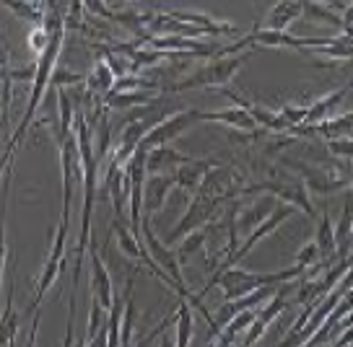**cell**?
<instances>
[{"mask_svg": "<svg viewBox=\"0 0 353 347\" xmlns=\"http://www.w3.org/2000/svg\"><path fill=\"white\" fill-rule=\"evenodd\" d=\"M44 29L50 32V44H47V50L39 54L37 67H34V88H32V96H29V107H26V112H23L21 125H19V130H16V135H13L11 145H8L11 151L21 143L23 132L29 130L32 117L37 114V109H39V104H42L44 94H47V86H50V81H52L55 63H57V57H60V50H63V39H65V19H63V16H52V21L44 23Z\"/></svg>", "mask_w": 353, "mask_h": 347, "instance_id": "obj_2", "label": "cell"}, {"mask_svg": "<svg viewBox=\"0 0 353 347\" xmlns=\"http://www.w3.org/2000/svg\"><path fill=\"white\" fill-rule=\"evenodd\" d=\"M11 347H13V345H11Z\"/></svg>", "mask_w": 353, "mask_h": 347, "instance_id": "obj_41", "label": "cell"}, {"mask_svg": "<svg viewBox=\"0 0 353 347\" xmlns=\"http://www.w3.org/2000/svg\"><path fill=\"white\" fill-rule=\"evenodd\" d=\"M304 16L309 21H317V23H330L335 29H343L345 34V23H343V16L330 8V3H304Z\"/></svg>", "mask_w": 353, "mask_h": 347, "instance_id": "obj_27", "label": "cell"}, {"mask_svg": "<svg viewBox=\"0 0 353 347\" xmlns=\"http://www.w3.org/2000/svg\"><path fill=\"white\" fill-rule=\"evenodd\" d=\"M221 202H226V197H203V195H192L190 197V205H188V213L182 215L179 220V226L169 233V244H176V241H182L185 236H190L192 231H198L208 223L210 218L216 215V210H219Z\"/></svg>", "mask_w": 353, "mask_h": 347, "instance_id": "obj_9", "label": "cell"}, {"mask_svg": "<svg viewBox=\"0 0 353 347\" xmlns=\"http://www.w3.org/2000/svg\"><path fill=\"white\" fill-rule=\"evenodd\" d=\"M317 249H320V257H327V254H335L338 246H335V226L330 223V213H327V205L322 207L320 215V226H317Z\"/></svg>", "mask_w": 353, "mask_h": 347, "instance_id": "obj_26", "label": "cell"}, {"mask_svg": "<svg viewBox=\"0 0 353 347\" xmlns=\"http://www.w3.org/2000/svg\"><path fill=\"white\" fill-rule=\"evenodd\" d=\"M192 161L190 156L179 153L172 145H161V148H154V151L145 153V174H174L176 166Z\"/></svg>", "mask_w": 353, "mask_h": 347, "instance_id": "obj_17", "label": "cell"}, {"mask_svg": "<svg viewBox=\"0 0 353 347\" xmlns=\"http://www.w3.org/2000/svg\"><path fill=\"white\" fill-rule=\"evenodd\" d=\"M11 148H6V153H3V158H0V176H3V171H6V163H8V158H11Z\"/></svg>", "mask_w": 353, "mask_h": 347, "instance_id": "obj_39", "label": "cell"}, {"mask_svg": "<svg viewBox=\"0 0 353 347\" xmlns=\"http://www.w3.org/2000/svg\"><path fill=\"white\" fill-rule=\"evenodd\" d=\"M317 135H325L327 140L332 138H351L353 135V109L345 112V114H338V117H330V120L320 122L317 127H312Z\"/></svg>", "mask_w": 353, "mask_h": 347, "instance_id": "obj_25", "label": "cell"}, {"mask_svg": "<svg viewBox=\"0 0 353 347\" xmlns=\"http://www.w3.org/2000/svg\"><path fill=\"white\" fill-rule=\"evenodd\" d=\"M6 11H11L16 13L19 19H23V21H34V23H39L44 19L42 11L47 8L44 3H0Z\"/></svg>", "mask_w": 353, "mask_h": 347, "instance_id": "obj_30", "label": "cell"}, {"mask_svg": "<svg viewBox=\"0 0 353 347\" xmlns=\"http://www.w3.org/2000/svg\"><path fill=\"white\" fill-rule=\"evenodd\" d=\"M192 311H190V306L185 301H179L176 306V322H174V347H190L192 342Z\"/></svg>", "mask_w": 353, "mask_h": 347, "instance_id": "obj_28", "label": "cell"}, {"mask_svg": "<svg viewBox=\"0 0 353 347\" xmlns=\"http://www.w3.org/2000/svg\"><path fill=\"white\" fill-rule=\"evenodd\" d=\"M159 347H174V339H172L169 335H164L161 337V342H159Z\"/></svg>", "mask_w": 353, "mask_h": 347, "instance_id": "obj_40", "label": "cell"}, {"mask_svg": "<svg viewBox=\"0 0 353 347\" xmlns=\"http://www.w3.org/2000/svg\"><path fill=\"white\" fill-rule=\"evenodd\" d=\"M114 81H117V78H114V73L110 70V65L99 57V60L94 63V67L86 73L88 94H104V96H107L112 88H114Z\"/></svg>", "mask_w": 353, "mask_h": 347, "instance_id": "obj_24", "label": "cell"}, {"mask_svg": "<svg viewBox=\"0 0 353 347\" xmlns=\"http://www.w3.org/2000/svg\"><path fill=\"white\" fill-rule=\"evenodd\" d=\"M244 60H247V52L232 54V57H213L210 63L198 67L195 73L185 76L182 81L169 83L164 91H169V94H182V91H195V88H223L226 83H232V78L239 73Z\"/></svg>", "mask_w": 353, "mask_h": 347, "instance_id": "obj_4", "label": "cell"}, {"mask_svg": "<svg viewBox=\"0 0 353 347\" xmlns=\"http://www.w3.org/2000/svg\"><path fill=\"white\" fill-rule=\"evenodd\" d=\"M169 19H174V21H182V23H190V26H195V29H203V32L208 34V36H234V34H239V29L229 21H219V19H213L208 13H200V11H169L166 13Z\"/></svg>", "mask_w": 353, "mask_h": 347, "instance_id": "obj_14", "label": "cell"}, {"mask_svg": "<svg viewBox=\"0 0 353 347\" xmlns=\"http://www.w3.org/2000/svg\"><path fill=\"white\" fill-rule=\"evenodd\" d=\"M81 81H86V76H81V73H68V70H57L52 73V88H63V86H76Z\"/></svg>", "mask_w": 353, "mask_h": 347, "instance_id": "obj_35", "label": "cell"}, {"mask_svg": "<svg viewBox=\"0 0 353 347\" xmlns=\"http://www.w3.org/2000/svg\"><path fill=\"white\" fill-rule=\"evenodd\" d=\"M247 195H268L273 197L276 202H283V205H291L296 210H304L307 215H317V210L312 205V197H309L307 187L301 179H294V182H281V179H268V182H257V185L250 187H234L232 189V200L234 197H247Z\"/></svg>", "mask_w": 353, "mask_h": 347, "instance_id": "obj_5", "label": "cell"}, {"mask_svg": "<svg viewBox=\"0 0 353 347\" xmlns=\"http://www.w3.org/2000/svg\"><path fill=\"white\" fill-rule=\"evenodd\" d=\"M172 187H176L174 174H151L143 182V213L154 215L164 207L166 197L172 192Z\"/></svg>", "mask_w": 353, "mask_h": 347, "instance_id": "obj_15", "label": "cell"}, {"mask_svg": "<svg viewBox=\"0 0 353 347\" xmlns=\"http://www.w3.org/2000/svg\"><path fill=\"white\" fill-rule=\"evenodd\" d=\"M304 16V3H276L270 6V11L265 16V23L260 29H270V32H286L294 21Z\"/></svg>", "mask_w": 353, "mask_h": 347, "instance_id": "obj_20", "label": "cell"}, {"mask_svg": "<svg viewBox=\"0 0 353 347\" xmlns=\"http://www.w3.org/2000/svg\"><path fill=\"white\" fill-rule=\"evenodd\" d=\"M205 236H208V233H205V228H198V231H192L190 236H185V239H182V244H179V249H176V251H179V257L185 260V257H190L192 251H198L200 246L205 244Z\"/></svg>", "mask_w": 353, "mask_h": 347, "instance_id": "obj_32", "label": "cell"}, {"mask_svg": "<svg viewBox=\"0 0 353 347\" xmlns=\"http://www.w3.org/2000/svg\"><path fill=\"white\" fill-rule=\"evenodd\" d=\"M278 202L270 197V200H263V202H257V205L247 207L244 213H239V218L234 220V231L236 233H252L254 228L263 223L265 218L273 213V207H276Z\"/></svg>", "mask_w": 353, "mask_h": 347, "instance_id": "obj_23", "label": "cell"}, {"mask_svg": "<svg viewBox=\"0 0 353 347\" xmlns=\"http://www.w3.org/2000/svg\"><path fill=\"white\" fill-rule=\"evenodd\" d=\"M327 151H330L335 158L353 161V138H332V140H327Z\"/></svg>", "mask_w": 353, "mask_h": 347, "instance_id": "obj_33", "label": "cell"}, {"mask_svg": "<svg viewBox=\"0 0 353 347\" xmlns=\"http://www.w3.org/2000/svg\"><path fill=\"white\" fill-rule=\"evenodd\" d=\"M91 249V298L101 306V311H107L110 314L112 308H114V301H117V295H114V282H112L110 272L104 267V262H101V254L97 251L94 244H88Z\"/></svg>", "mask_w": 353, "mask_h": 347, "instance_id": "obj_11", "label": "cell"}, {"mask_svg": "<svg viewBox=\"0 0 353 347\" xmlns=\"http://www.w3.org/2000/svg\"><path fill=\"white\" fill-rule=\"evenodd\" d=\"M288 169L299 174L304 182L309 195L330 197L335 192H348L353 189V174L351 169H325V166H307V163L286 161Z\"/></svg>", "mask_w": 353, "mask_h": 347, "instance_id": "obj_6", "label": "cell"}, {"mask_svg": "<svg viewBox=\"0 0 353 347\" xmlns=\"http://www.w3.org/2000/svg\"><path fill=\"white\" fill-rule=\"evenodd\" d=\"M68 226H70V220H60V226H57L55 246H52L50 257H47V262H44L42 272H39V277H37V293H34L32 308H39L42 298L47 295V291L52 288L57 272H60V267H63V257H65V241H68Z\"/></svg>", "mask_w": 353, "mask_h": 347, "instance_id": "obj_10", "label": "cell"}, {"mask_svg": "<svg viewBox=\"0 0 353 347\" xmlns=\"http://www.w3.org/2000/svg\"><path fill=\"white\" fill-rule=\"evenodd\" d=\"M76 145L78 158H81V171H83V215H81V236H78L76 246V270H73V285L78 282L81 267H83V257L91 244V213H94V192H97V153H94V143H91V125L86 122V114L76 117Z\"/></svg>", "mask_w": 353, "mask_h": 347, "instance_id": "obj_1", "label": "cell"}, {"mask_svg": "<svg viewBox=\"0 0 353 347\" xmlns=\"http://www.w3.org/2000/svg\"><path fill=\"white\" fill-rule=\"evenodd\" d=\"M29 44H32L34 52L42 54L44 50H47V44H50V32L44 29V26H37L32 34H29Z\"/></svg>", "mask_w": 353, "mask_h": 347, "instance_id": "obj_36", "label": "cell"}, {"mask_svg": "<svg viewBox=\"0 0 353 347\" xmlns=\"http://www.w3.org/2000/svg\"><path fill=\"white\" fill-rule=\"evenodd\" d=\"M200 122V112L198 109H185V112H172L166 120H161L156 125L154 130L148 132L143 138V143L138 145V151H154V148H161V145H169L172 140H176L179 135H185V132Z\"/></svg>", "mask_w": 353, "mask_h": 347, "instance_id": "obj_7", "label": "cell"}, {"mask_svg": "<svg viewBox=\"0 0 353 347\" xmlns=\"http://www.w3.org/2000/svg\"><path fill=\"white\" fill-rule=\"evenodd\" d=\"M343 23H345V34H353V3L343 6Z\"/></svg>", "mask_w": 353, "mask_h": 347, "instance_id": "obj_38", "label": "cell"}, {"mask_svg": "<svg viewBox=\"0 0 353 347\" xmlns=\"http://www.w3.org/2000/svg\"><path fill=\"white\" fill-rule=\"evenodd\" d=\"M200 122H219V125H226V127L247 132V135H254L260 130V125L252 120V114L242 104H236L232 109H221V112H200Z\"/></svg>", "mask_w": 353, "mask_h": 347, "instance_id": "obj_16", "label": "cell"}, {"mask_svg": "<svg viewBox=\"0 0 353 347\" xmlns=\"http://www.w3.org/2000/svg\"><path fill=\"white\" fill-rule=\"evenodd\" d=\"M57 104H60V140L73 135V101L65 88H57Z\"/></svg>", "mask_w": 353, "mask_h": 347, "instance_id": "obj_29", "label": "cell"}, {"mask_svg": "<svg viewBox=\"0 0 353 347\" xmlns=\"http://www.w3.org/2000/svg\"><path fill=\"white\" fill-rule=\"evenodd\" d=\"M317 260H320V249H317V244H314V241H309V244H304L301 251L296 254V267L307 270V267H312Z\"/></svg>", "mask_w": 353, "mask_h": 347, "instance_id": "obj_34", "label": "cell"}, {"mask_svg": "<svg viewBox=\"0 0 353 347\" xmlns=\"http://www.w3.org/2000/svg\"><path fill=\"white\" fill-rule=\"evenodd\" d=\"M16 326H19V316L13 311V304L8 301V308L0 316V347H11L13 337H16Z\"/></svg>", "mask_w": 353, "mask_h": 347, "instance_id": "obj_31", "label": "cell"}, {"mask_svg": "<svg viewBox=\"0 0 353 347\" xmlns=\"http://www.w3.org/2000/svg\"><path fill=\"white\" fill-rule=\"evenodd\" d=\"M73 148L76 132L60 140V161H63V220H70V197H73Z\"/></svg>", "mask_w": 353, "mask_h": 347, "instance_id": "obj_19", "label": "cell"}, {"mask_svg": "<svg viewBox=\"0 0 353 347\" xmlns=\"http://www.w3.org/2000/svg\"><path fill=\"white\" fill-rule=\"evenodd\" d=\"M6 257H8V249H6V228H3V218H0V285H3V270H6Z\"/></svg>", "mask_w": 353, "mask_h": 347, "instance_id": "obj_37", "label": "cell"}, {"mask_svg": "<svg viewBox=\"0 0 353 347\" xmlns=\"http://www.w3.org/2000/svg\"><path fill=\"white\" fill-rule=\"evenodd\" d=\"M286 285H288V282H286ZM286 285H283V288H281V291H278V293L273 295V298H270V301H268V304H265L260 311H257L252 326L244 332L242 342H239L236 347H252L254 342H257V339L265 335V329H268V326L276 322L278 316L286 311L288 301H286V295H283V293H286Z\"/></svg>", "mask_w": 353, "mask_h": 347, "instance_id": "obj_12", "label": "cell"}, {"mask_svg": "<svg viewBox=\"0 0 353 347\" xmlns=\"http://www.w3.org/2000/svg\"><path fill=\"white\" fill-rule=\"evenodd\" d=\"M296 213H299L296 207H291V205H283V202H278V205L273 207V213H270V215L265 218L263 223H260V226L254 228L252 233H250V236L244 239L242 246H236V251H234V254H229L226 260L221 262L219 272H221V270H229L232 264H236L239 260H244V257H247V254H250V251H252L254 246H257V241H263V239H268L270 233H276V228H278V226H283V223H286L288 218L296 215Z\"/></svg>", "mask_w": 353, "mask_h": 347, "instance_id": "obj_8", "label": "cell"}, {"mask_svg": "<svg viewBox=\"0 0 353 347\" xmlns=\"http://www.w3.org/2000/svg\"><path fill=\"white\" fill-rule=\"evenodd\" d=\"M301 267H288V270H278V272H252V270H244V267H229V270H221L216 272L213 277L208 280V288H203L205 295L213 288V285H221V293L226 301H236L242 295L252 293L257 288H281L286 282H294L296 277H301Z\"/></svg>", "mask_w": 353, "mask_h": 347, "instance_id": "obj_3", "label": "cell"}, {"mask_svg": "<svg viewBox=\"0 0 353 347\" xmlns=\"http://www.w3.org/2000/svg\"><path fill=\"white\" fill-rule=\"evenodd\" d=\"M353 83H345V86L335 88V91H330V94H325V96L314 98L312 104H309V112H307V122H304V127H317L320 122L330 120V112L338 104H341L343 98L351 94Z\"/></svg>", "mask_w": 353, "mask_h": 347, "instance_id": "obj_18", "label": "cell"}, {"mask_svg": "<svg viewBox=\"0 0 353 347\" xmlns=\"http://www.w3.org/2000/svg\"><path fill=\"white\" fill-rule=\"evenodd\" d=\"M335 246H338V254L348 257L353 249V189L345 192V202H343V215L335 226Z\"/></svg>", "mask_w": 353, "mask_h": 347, "instance_id": "obj_21", "label": "cell"}, {"mask_svg": "<svg viewBox=\"0 0 353 347\" xmlns=\"http://www.w3.org/2000/svg\"><path fill=\"white\" fill-rule=\"evenodd\" d=\"M216 166H221V161H216V158H192V161L176 166V171H174L176 187L185 189L190 197L198 195L200 187H203V179H205Z\"/></svg>", "mask_w": 353, "mask_h": 347, "instance_id": "obj_13", "label": "cell"}, {"mask_svg": "<svg viewBox=\"0 0 353 347\" xmlns=\"http://www.w3.org/2000/svg\"><path fill=\"white\" fill-rule=\"evenodd\" d=\"M156 96L154 91H110L104 96V107L107 109H135V107H148L154 104Z\"/></svg>", "mask_w": 353, "mask_h": 347, "instance_id": "obj_22", "label": "cell"}]
</instances>
